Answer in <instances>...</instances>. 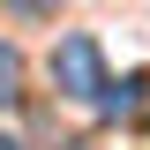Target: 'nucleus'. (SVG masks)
Segmentation results:
<instances>
[{"label":"nucleus","mask_w":150,"mask_h":150,"mask_svg":"<svg viewBox=\"0 0 150 150\" xmlns=\"http://www.w3.org/2000/svg\"><path fill=\"white\" fill-rule=\"evenodd\" d=\"M15 8H45V0H15Z\"/></svg>","instance_id":"nucleus-5"},{"label":"nucleus","mask_w":150,"mask_h":150,"mask_svg":"<svg viewBox=\"0 0 150 150\" xmlns=\"http://www.w3.org/2000/svg\"><path fill=\"white\" fill-rule=\"evenodd\" d=\"M0 150H23V143H15V135H0Z\"/></svg>","instance_id":"nucleus-4"},{"label":"nucleus","mask_w":150,"mask_h":150,"mask_svg":"<svg viewBox=\"0 0 150 150\" xmlns=\"http://www.w3.org/2000/svg\"><path fill=\"white\" fill-rule=\"evenodd\" d=\"M23 105V53L0 38V112H15Z\"/></svg>","instance_id":"nucleus-3"},{"label":"nucleus","mask_w":150,"mask_h":150,"mask_svg":"<svg viewBox=\"0 0 150 150\" xmlns=\"http://www.w3.org/2000/svg\"><path fill=\"white\" fill-rule=\"evenodd\" d=\"M143 90H150V75H120V83H105V105L98 112H105V120H128V112L143 105Z\"/></svg>","instance_id":"nucleus-2"},{"label":"nucleus","mask_w":150,"mask_h":150,"mask_svg":"<svg viewBox=\"0 0 150 150\" xmlns=\"http://www.w3.org/2000/svg\"><path fill=\"white\" fill-rule=\"evenodd\" d=\"M53 83H60V98H75V105H105V60H98V38H60L53 45Z\"/></svg>","instance_id":"nucleus-1"}]
</instances>
